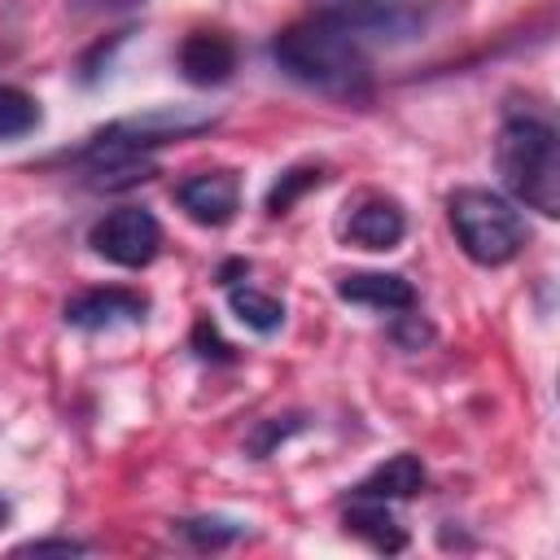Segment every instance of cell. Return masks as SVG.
I'll list each match as a JSON object with an SVG mask.
<instances>
[{
  "mask_svg": "<svg viewBox=\"0 0 560 560\" xmlns=\"http://www.w3.org/2000/svg\"><path fill=\"white\" fill-rule=\"evenodd\" d=\"M219 122V114L210 109H192V105H158L131 118H118L101 131H92L83 140V149H74V162L88 171V184L96 188H122L136 179H149V153L171 144V140H188L197 131H210Z\"/></svg>",
  "mask_w": 560,
  "mask_h": 560,
  "instance_id": "cell-1",
  "label": "cell"
},
{
  "mask_svg": "<svg viewBox=\"0 0 560 560\" xmlns=\"http://www.w3.org/2000/svg\"><path fill=\"white\" fill-rule=\"evenodd\" d=\"M271 61L302 88L332 96V101H368L372 92V66L354 31L315 18L298 22L284 35L271 39Z\"/></svg>",
  "mask_w": 560,
  "mask_h": 560,
  "instance_id": "cell-2",
  "label": "cell"
},
{
  "mask_svg": "<svg viewBox=\"0 0 560 560\" xmlns=\"http://www.w3.org/2000/svg\"><path fill=\"white\" fill-rule=\"evenodd\" d=\"M494 162L516 201L547 219L560 214V144L556 127L542 114L512 105L494 140Z\"/></svg>",
  "mask_w": 560,
  "mask_h": 560,
  "instance_id": "cell-3",
  "label": "cell"
},
{
  "mask_svg": "<svg viewBox=\"0 0 560 560\" xmlns=\"http://www.w3.org/2000/svg\"><path fill=\"white\" fill-rule=\"evenodd\" d=\"M451 228L459 236V249L481 267H503L525 245V219L490 188H455L446 201Z\"/></svg>",
  "mask_w": 560,
  "mask_h": 560,
  "instance_id": "cell-4",
  "label": "cell"
},
{
  "mask_svg": "<svg viewBox=\"0 0 560 560\" xmlns=\"http://www.w3.org/2000/svg\"><path fill=\"white\" fill-rule=\"evenodd\" d=\"M88 245L118 267H144L153 262V254L162 249V228L144 206H118L105 219L92 223Z\"/></svg>",
  "mask_w": 560,
  "mask_h": 560,
  "instance_id": "cell-5",
  "label": "cell"
},
{
  "mask_svg": "<svg viewBox=\"0 0 560 560\" xmlns=\"http://www.w3.org/2000/svg\"><path fill=\"white\" fill-rule=\"evenodd\" d=\"M175 201L184 206V214L201 228H223L236 206H241V184L232 171H206V175H192L175 188Z\"/></svg>",
  "mask_w": 560,
  "mask_h": 560,
  "instance_id": "cell-6",
  "label": "cell"
},
{
  "mask_svg": "<svg viewBox=\"0 0 560 560\" xmlns=\"http://www.w3.org/2000/svg\"><path fill=\"white\" fill-rule=\"evenodd\" d=\"M144 311H149V302L131 289H88L66 302V324L96 332V328H114V324H140Z\"/></svg>",
  "mask_w": 560,
  "mask_h": 560,
  "instance_id": "cell-7",
  "label": "cell"
},
{
  "mask_svg": "<svg viewBox=\"0 0 560 560\" xmlns=\"http://www.w3.org/2000/svg\"><path fill=\"white\" fill-rule=\"evenodd\" d=\"M315 18H328L346 31H402L416 22L411 0H311Z\"/></svg>",
  "mask_w": 560,
  "mask_h": 560,
  "instance_id": "cell-8",
  "label": "cell"
},
{
  "mask_svg": "<svg viewBox=\"0 0 560 560\" xmlns=\"http://www.w3.org/2000/svg\"><path fill=\"white\" fill-rule=\"evenodd\" d=\"M402 232H407V219H402L398 201H389V197H363L341 223V236L363 249H394L402 241Z\"/></svg>",
  "mask_w": 560,
  "mask_h": 560,
  "instance_id": "cell-9",
  "label": "cell"
},
{
  "mask_svg": "<svg viewBox=\"0 0 560 560\" xmlns=\"http://www.w3.org/2000/svg\"><path fill=\"white\" fill-rule=\"evenodd\" d=\"M179 70L197 88H214L236 70V44L219 31H192L179 44Z\"/></svg>",
  "mask_w": 560,
  "mask_h": 560,
  "instance_id": "cell-10",
  "label": "cell"
},
{
  "mask_svg": "<svg viewBox=\"0 0 560 560\" xmlns=\"http://www.w3.org/2000/svg\"><path fill=\"white\" fill-rule=\"evenodd\" d=\"M337 293H341V302L372 306V311H411L416 306L411 280L407 276H394V271H354V276H341L337 280Z\"/></svg>",
  "mask_w": 560,
  "mask_h": 560,
  "instance_id": "cell-11",
  "label": "cell"
},
{
  "mask_svg": "<svg viewBox=\"0 0 560 560\" xmlns=\"http://www.w3.org/2000/svg\"><path fill=\"white\" fill-rule=\"evenodd\" d=\"M346 529L354 538H363L372 551H402L407 547V534L394 521V512L385 508V499H354L346 512Z\"/></svg>",
  "mask_w": 560,
  "mask_h": 560,
  "instance_id": "cell-12",
  "label": "cell"
},
{
  "mask_svg": "<svg viewBox=\"0 0 560 560\" xmlns=\"http://www.w3.org/2000/svg\"><path fill=\"white\" fill-rule=\"evenodd\" d=\"M420 486H424V464L416 455H394L354 486V499H385L389 503V499H411Z\"/></svg>",
  "mask_w": 560,
  "mask_h": 560,
  "instance_id": "cell-13",
  "label": "cell"
},
{
  "mask_svg": "<svg viewBox=\"0 0 560 560\" xmlns=\"http://www.w3.org/2000/svg\"><path fill=\"white\" fill-rule=\"evenodd\" d=\"M228 306H232V315L245 324V328H254V332H276L280 324H284V302H276L271 293H262V289H228Z\"/></svg>",
  "mask_w": 560,
  "mask_h": 560,
  "instance_id": "cell-14",
  "label": "cell"
},
{
  "mask_svg": "<svg viewBox=\"0 0 560 560\" xmlns=\"http://www.w3.org/2000/svg\"><path fill=\"white\" fill-rule=\"evenodd\" d=\"M39 127V105L35 96H26L13 83H0V140H18L31 136Z\"/></svg>",
  "mask_w": 560,
  "mask_h": 560,
  "instance_id": "cell-15",
  "label": "cell"
},
{
  "mask_svg": "<svg viewBox=\"0 0 560 560\" xmlns=\"http://www.w3.org/2000/svg\"><path fill=\"white\" fill-rule=\"evenodd\" d=\"M245 534V525L236 521H223V516H192V521H179V538H188L192 547L201 551H214V547H228Z\"/></svg>",
  "mask_w": 560,
  "mask_h": 560,
  "instance_id": "cell-16",
  "label": "cell"
},
{
  "mask_svg": "<svg viewBox=\"0 0 560 560\" xmlns=\"http://www.w3.org/2000/svg\"><path fill=\"white\" fill-rule=\"evenodd\" d=\"M319 166H293V171H284L276 184H271V192H267V210L271 214H284L306 188H319Z\"/></svg>",
  "mask_w": 560,
  "mask_h": 560,
  "instance_id": "cell-17",
  "label": "cell"
},
{
  "mask_svg": "<svg viewBox=\"0 0 560 560\" xmlns=\"http://www.w3.org/2000/svg\"><path fill=\"white\" fill-rule=\"evenodd\" d=\"M79 551H88V547L74 538H35V542L18 547V556H79Z\"/></svg>",
  "mask_w": 560,
  "mask_h": 560,
  "instance_id": "cell-18",
  "label": "cell"
},
{
  "mask_svg": "<svg viewBox=\"0 0 560 560\" xmlns=\"http://www.w3.org/2000/svg\"><path fill=\"white\" fill-rule=\"evenodd\" d=\"M192 346H197L206 359H232V354H228V346H223V337H219V332H214L206 319L192 328Z\"/></svg>",
  "mask_w": 560,
  "mask_h": 560,
  "instance_id": "cell-19",
  "label": "cell"
},
{
  "mask_svg": "<svg viewBox=\"0 0 560 560\" xmlns=\"http://www.w3.org/2000/svg\"><path fill=\"white\" fill-rule=\"evenodd\" d=\"M4 521H9V503L0 499V525H4Z\"/></svg>",
  "mask_w": 560,
  "mask_h": 560,
  "instance_id": "cell-20",
  "label": "cell"
}]
</instances>
